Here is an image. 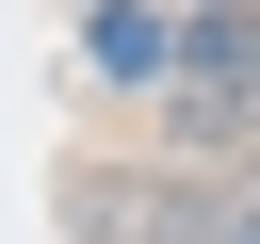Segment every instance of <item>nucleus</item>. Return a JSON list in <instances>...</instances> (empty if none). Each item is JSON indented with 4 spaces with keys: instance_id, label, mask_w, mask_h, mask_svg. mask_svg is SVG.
I'll list each match as a JSON object with an SVG mask.
<instances>
[{
    "instance_id": "nucleus-1",
    "label": "nucleus",
    "mask_w": 260,
    "mask_h": 244,
    "mask_svg": "<svg viewBox=\"0 0 260 244\" xmlns=\"http://www.w3.org/2000/svg\"><path fill=\"white\" fill-rule=\"evenodd\" d=\"M179 65H195V114H211L228 81H260V0H195V16H179Z\"/></svg>"
},
{
    "instance_id": "nucleus-2",
    "label": "nucleus",
    "mask_w": 260,
    "mask_h": 244,
    "mask_svg": "<svg viewBox=\"0 0 260 244\" xmlns=\"http://www.w3.org/2000/svg\"><path fill=\"white\" fill-rule=\"evenodd\" d=\"M81 65H98V81H146V65H179V16H146V0H98V16H81Z\"/></svg>"
}]
</instances>
